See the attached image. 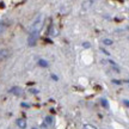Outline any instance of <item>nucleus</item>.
<instances>
[{
  "label": "nucleus",
  "instance_id": "obj_1",
  "mask_svg": "<svg viewBox=\"0 0 129 129\" xmlns=\"http://www.w3.org/2000/svg\"><path fill=\"white\" fill-rule=\"evenodd\" d=\"M38 34L40 31H30V35L28 37V44L30 47H34L36 44L37 40H38Z\"/></svg>",
  "mask_w": 129,
  "mask_h": 129
},
{
  "label": "nucleus",
  "instance_id": "obj_2",
  "mask_svg": "<svg viewBox=\"0 0 129 129\" xmlns=\"http://www.w3.org/2000/svg\"><path fill=\"white\" fill-rule=\"evenodd\" d=\"M10 92L16 94V96H20V94L23 93V90H22L20 87H18V86H14V87H12L11 90H10Z\"/></svg>",
  "mask_w": 129,
  "mask_h": 129
},
{
  "label": "nucleus",
  "instance_id": "obj_3",
  "mask_svg": "<svg viewBox=\"0 0 129 129\" xmlns=\"http://www.w3.org/2000/svg\"><path fill=\"white\" fill-rule=\"evenodd\" d=\"M10 55L9 49H0V60H4Z\"/></svg>",
  "mask_w": 129,
  "mask_h": 129
},
{
  "label": "nucleus",
  "instance_id": "obj_4",
  "mask_svg": "<svg viewBox=\"0 0 129 129\" xmlns=\"http://www.w3.org/2000/svg\"><path fill=\"white\" fill-rule=\"evenodd\" d=\"M17 125H18L20 129H25L26 128V122H25V120H23V118H19V120H17Z\"/></svg>",
  "mask_w": 129,
  "mask_h": 129
},
{
  "label": "nucleus",
  "instance_id": "obj_5",
  "mask_svg": "<svg viewBox=\"0 0 129 129\" xmlns=\"http://www.w3.org/2000/svg\"><path fill=\"white\" fill-rule=\"evenodd\" d=\"M38 64H40L41 67H44V68H47V67L49 66V63H48V61H47V60H43V59H41V60H38Z\"/></svg>",
  "mask_w": 129,
  "mask_h": 129
},
{
  "label": "nucleus",
  "instance_id": "obj_6",
  "mask_svg": "<svg viewBox=\"0 0 129 129\" xmlns=\"http://www.w3.org/2000/svg\"><path fill=\"white\" fill-rule=\"evenodd\" d=\"M103 44H105V46H111V44H112V41L109 40V38H104V40H103Z\"/></svg>",
  "mask_w": 129,
  "mask_h": 129
},
{
  "label": "nucleus",
  "instance_id": "obj_7",
  "mask_svg": "<svg viewBox=\"0 0 129 129\" xmlns=\"http://www.w3.org/2000/svg\"><path fill=\"white\" fill-rule=\"evenodd\" d=\"M5 29H6V25H5V23H1V22H0V35H1V34L5 31Z\"/></svg>",
  "mask_w": 129,
  "mask_h": 129
},
{
  "label": "nucleus",
  "instance_id": "obj_8",
  "mask_svg": "<svg viewBox=\"0 0 129 129\" xmlns=\"http://www.w3.org/2000/svg\"><path fill=\"white\" fill-rule=\"evenodd\" d=\"M101 103H102V105L104 106V108H109V104H108V101H106V99H102Z\"/></svg>",
  "mask_w": 129,
  "mask_h": 129
},
{
  "label": "nucleus",
  "instance_id": "obj_9",
  "mask_svg": "<svg viewBox=\"0 0 129 129\" xmlns=\"http://www.w3.org/2000/svg\"><path fill=\"white\" fill-rule=\"evenodd\" d=\"M46 122L48 123V124H51V123H53V117H50V116H47V117H46Z\"/></svg>",
  "mask_w": 129,
  "mask_h": 129
},
{
  "label": "nucleus",
  "instance_id": "obj_10",
  "mask_svg": "<svg viewBox=\"0 0 129 129\" xmlns=\"http://www.w3.org/2000/svg\"><path fill=\"white\" fill-rule=\"evenodd\" d=\"M112 83L116 84V85H121V84H123V81H121V80H117V79H114V80H112Z\"/></svg>",
  "mask_w": 129,
  "mask_h": 129
},
{
  "label": "nucleus",
  "instance_id": "obj_11",
  "mask_svg": "<svg viewBox=\"0 0 129 129\" xmlns=\"http://www.w3.org/2000/svg\"><path fill=\"white\" fill-rule=\"evenodd\" d=\"M85 129H97L94 125H90V124H86L85 125Z\"/></svg>",
  "mask_w": 129,
  "mask_h": 129
},
{
  "label": "nucleus",
  "instance_id": "obj_12",
  "mask_svg": "<svg viewBox=\"0 0 129 129\" xmlns=\"http://www.w3.org/2000/svg\"><path fill=\"white\" fill-rule=\"evenodd\" d=\"M83 47H84V48H90V43H88V42H84Z\"/></svg>",
  "mask_w": 129,
  "mask_h": 129
},
{
  "label": "nucleus",
  "instance_id": "obj_13",
  "mask_svg": "<svg viewBox=\"0 0 129 129\" xmlns=\"http://www.w3.org/2000/svg\"><path fill=\"white\" fill-rule=\"evenodd\" d=\"M123 104H124L127 108H129V101L128 99H124V101H123Z\"/></svg>",
  "mask_w": 129,
  "mask_h": 129
},
{
  "label": "nucleus",
  "instance_id": "obj_14",
  "mask_svg": "<svg viewBox=\"0 0 129 129\" xmlns=\"http://www.w3.org/2000/svg\"><path fill=\"white\" fill-rule=\"evenodd\" d=\"M51 79H54V80H55V81H57V80H59V78H57V77H56L55 74H51Z\"/></svg>",
  "mask_w": 129,
  "mask_h": 129
},
{
  "label": "nucleus",
  "instance_id": "obj_15",
  "mask_svg": "<svg viewBox=\"0 0 129 129\" xmlns=\"http://www.w3.org/2000/svg\"><path fill=\"white\" fill-rule=\"evenodd\" d=\"M102 51H103V53H104L105 55H110V54H109V51H106L105 49H103V48H102Z\"/></svg>",
  "mask_w": 129,
  "mask_h": 129
},
{
  "label": "nucleus",
  "instance_id": "obj_16",
  "mask_svg": "<svg viewBox=\"0 0 129 129\" xmlns=\"http://www.w3.org/2000/svg\"><path fill=\"white\" fill-rule=\"evenodd\" d=\"M32 129H36V128H32Z\"/></svg>",
  "mask_w": 129,
  "mask_h": 129
},
{
  "label": "nucleus",
  "instance_id": "obj_17",
  "mask_svg": "<svg viewBox=\"0 0 129 129\" xmlns=\"http://www.w3.org/2000/svg\"><path fill=\"white\" fill-rule=\"evenodd\" d=\"M128 30H129V26H128Z\"/></svg>",
  "mask_w": 129,
  "mask_h": 129
}]
</instances>
